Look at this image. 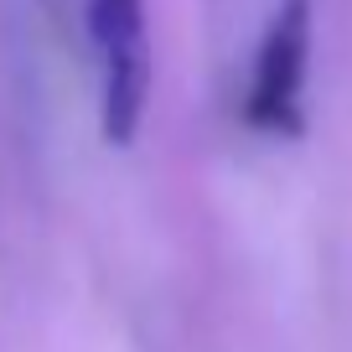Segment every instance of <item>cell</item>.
<instances>
[{"mask_svg":"<svg viewBox=\"0 0 352 352\" xmlns=\"http://www.w3.org/2000/svg\"><path fill=\"white\" fill-rule=\"evenodd\" d=\"M306 73H311V0H280L254 52V73L243 88V130L264 140L306 135Z\"/></svg>","mask_w":352,"mask_h":352,"instance_id":"1","label":"cell"},{"mask_svg":"<svg viewBox=\"0 0 352 352\" xmlns=\"http://www.w3.org/2000/svg\"><path fill=\"white\" fill-rule=\"evenodd\" d=\"M83 26L99 57V124L109 145L140 135L151 104V32L145 0H83Z\"/></svg>","mask_w":352,"mask_h":352,"instance_id":"2","label":"cell"},{"mask_svg":"<svg viewBox=\"0 0 352 352\" xmlns=\"http://www.w3.org/2000/svg\"><path fill=\"white\" fill-rule=\"evenodd\" d=\"M42 11H47V21L63 26V21H67V0H42Z\"/></svg>","mask_w":352,"mask_h":352,"instance_id":"3","label":"cell"}]
</instances>
